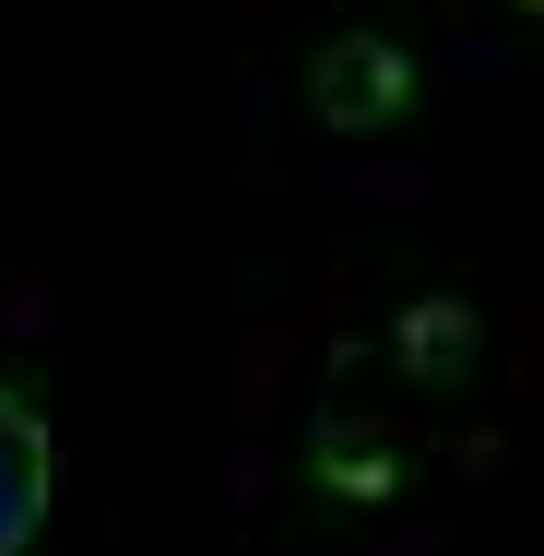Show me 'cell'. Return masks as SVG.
<instances>
[{
	"label": "cell",
	"instance_id": "2",
	"mask_svg": "<svg viewBox=\"0 0 544 556\" xmlns=\"http://www.w3.org/2000/svg\"><path fill=\"white\" fill-rule=\"evenodd\" d=\"M533 12H544V0H533Z\"/></svg>",
	"mask_w": 544,
	"mask_h": 556
},
{
	"label": "cell",
	"instance_id": "1",
	"mask_svg": "<svg viewBox=\"0 0 544 556\" xmlns=\"http://www.w3.org/2000/svg\"><path fill=\"white\" fill-rule=\"evenodd\" d=\"M48 497H60V450H48V415L0 379V556H24L48 533Z\"/></svg>",
	"mask_w": 544,
	"mask_h": 556
}]
</instances>
